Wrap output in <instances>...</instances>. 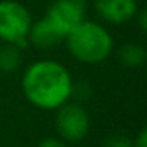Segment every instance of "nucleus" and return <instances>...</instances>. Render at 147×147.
<instances>
[{
  "mask_svg": "<svg viewBox=\"0 0 147 147\" xmlns=\"http://www.w3.org/2000/svg\"><path fill=\"white\" fill-rule=\"evenodd\" d=\"M71 74L62 63L40 60L32 63L22 76L26 98L40 109H57L73 95Z\"/></svg>",
  "mask_w": 147,
  "mask_h": 147,
  "instance_id": "f257e3e1",
  "label": "nucleus"
},
{
  "mask_svg": "<svg viewBox=\"0 0 147 147\" xmlns=\"http://www.w3.org/2000/svg\"><path fill=\"white\" fill-rule=\"evenodd\" d=\"M65 40L70 54L84 63H100L112 51V36L105 27L92 21H82Z\"/></svg>",
  "mask_w": 147,
  "mask_h": 147,
  "instance_id": "f03ea898",
  "label": "nucleus"
},
{
  "mask_svg": "<svg viewBox=\"0 0 147 147\" xmlns=\"http://www.w3.org/2000/svg\"><path fill=\"white\" fill-rule=\"evenodd\" d=\"M32 18L26 7L13 0L0 2V40L19 48L26 46Z\"/></svg>",
  "mask_w": 147,
  "mask_h": 147,
  "instance_id": "7ed1b4c3",
  "label": "nucleus"
},
{
  "mask_svg": "<svg viewBox=\"0 0 147 147\" xmlns=\"http://www.w3.org/2000/svg\"><path fill=\"white\" fill-rule=\"evenodd\" d=\"M55 130L62 141L79 142L90 130V117L79 103H63L57 108Z\"/></svg>",
  "mask_w": 147,
  "mask_h": 147,
  "instance_id": "20e7f679",
  "label": "nucleus"
},
{
  "mask_svg": "<svg viewBox=\"0 0 147 147\" xmlns=\"http://www.w3.org/2000/svg\"><path fill=\"white\" fill-rule=\"evenodd\" d=\"M84 13L86 0H55L46 14V19L65 38L84 21Z\"/></svg>",
  "mask_w": 147,
  "mask_h": 147,
  "instance_id": "39448f33",
  "label": "nucleus"
},
{
  "mask_svg": "<svg viewBox=\"0 0 147 147\" xmlns=\"http://www.w3.org/2000/svg\"><path fill=\"white\" fill-rule=\"evenodd\" d=\"M95 8L103 19L112 24L127 22L138 13L136 0H95Z\"/></svg>",
  "mask_w": 147,
  "mask_h": 147,
  "instance_id": "423d86ee",
  "label": "nucleus"
},
{
  "mask_svg": "<svg viewBox=\"0 0 147 147\" xmlns=\"http://www.w3.org/2000/svg\"><path fill=\"white\" fill-rule=\"evenodd\" d=\"M62 38H63V36L52 27V24L49 22L46 18H43L38 22L32 24V26H30V30H29V35H27V40L40 49L52 48V46H55L59 41H62Z\"/></svg>",
  "mask_w": 147,
  "mask_h": 147,
  "instance_id": "0eeeda50",
  "label": "nucleus"
},
{
  "mask_svg": "<svg viewBox=\"0 0 147 147\" xmlns=\"http://www.w3.org/2000/svg\"><path fill=\"white\" fill-rule=\"evenodd\" d=\"M119 57H120V62L125 67L136 68L141 67L146 60V49L141 45H136V43H127L120 48Z\"/></svg>",
  "mask_w": 147,
  "mask_h": 147,
  "instance_id": "6e6552de",
  "label": "nucleus"
},
{
  "mask_svg": "<svg viewBox=\"0 0 147 147\" xmlns=\"http://www.w3.org/2000/svg\"><path fill=\"white\" fill-rule=\"evenodd\" d=\"M21 51L19 46L16 45H5L3 48H0V70L5 73H11V71L18 70L21 65Z\"/></svg>",
  "mask_w": 147,
  "mask_h": 147,
  "instance_id": "1a4fd4ad",
  "label": "nucleus"
},
{
  "mask_svg": "<svg viewBox=\"0 0 147 147\" xmlns=\"http://www.w3.org/2000/svg\"><path fill=\"white\" fill-rule=\"evenodd\" d=\"M103 147H133V142L125 134L114 133V134H109L103 141Z\"/></svg>",
  "mask_w": 147,
  "mask_h": 147,
  "instance_id": "9d476101",
  "label": "nucleus"
},
{
  "mask_svg": "<svg viewBox=\"0 0 147 147\" xmlns=\"http://www.w3.org/2000/svg\"><path fill=\"white\" fill-rule=\"evenodd\" d=\"M38 147H67V146H65V142L62 139H59V138H46V139H43L41 142H40Z\"/></svg>",
  "mask_w": 147,
  "mask_h": 147,
  "instance_id": "9b49d317",
  "label": "nucleus"
},
{
  "mask_svg": "<svg viewBox=\"0 0 147 147\" xmlns=\"http://www.w3.org/2000/svg\"><path fill=\"white\" fill-rule=\"evenodd\" d=\"M131 142H133V147H147V130L146 128H142L138 133V136L134 138V141H131Z\"/></svg>",
  "mask_w": 147,
  "mask_h": 147,
  "instance_id": "f8f14e48",
  "label": "nucleus"
}]
</instances>
